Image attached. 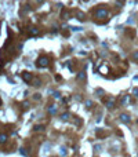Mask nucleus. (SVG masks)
<instances>
[{"mask_svg":"<svg viewBox=\"0 0 138 157\" xmlns=\"http://www.w3.org/2000/svg\"><path fill=\"white\" fill-rule=\"evenodd\" d=\"M106 15H108V10L105 8H98L95 11V18H105Z\"/></svg>","mask_w":138,"mask_h":157,"instance_id":"1","label":"nucleus"},{"mask_svg":"<svg viewBox=\"0 0 138 157\" xmlns=\"http://www.w3.org/2000/svg\"><path fill=\"white\" fill-rule=\"evenodd\" d=\"M126 35H129L130 37H134V36H135V32H134L133 29H127L126 30Z\"/></svg>","mask_w":138,"mask_h":157,"instance_id":"5","label":"nucleus"},{"mask_svg":"<svg viewBox=\"0 0 138 157\" xmlns=\"http://www.w3.org/2000/svg\"><path fill=\"white\" fill-rule=\"evenodd\" d=\"M137 98H138V95H137Z\"/></svg>","mask_w":138,"mask_h":157,"instance_id":"14","label":"nucleus"},{"mask_svg":"<svg viewBox=\"0 0 138 157\" xmlns=\"http://www.w3.org/2000/svg\"><path fill=\"white\" fill-rule=\"evenodd\" d=\"M22 78H23V81H26V83H29V81H32L33 76H32L31 73H28V72H23V73H22Z\"/></svg>","mask_w":138,"mask_h":157,"instance_id":"3","label":"nucleus"},{"mask_svg":"<svg viewBox=\"0 0 138 157\" xmlns=\"http://www.w3.org/2000/svg\"><path fill=\"white\" fill-rule=\"evenodd\" d=\"M48 58L47 57H42V58H39L37 59V66H40V68H46L47 65H48Z\"/></svg>","mask_w":138,"mask_h":157,"instance_id":"2","label":"nucleus"},{"mask_svg":"<svg viewBox=\"0 0 138 157\" xmlns=\"http://www.w3.org/2000/svg\"><path fill=\"white\" fill-rule=\"evenodd\" d=\"M77 15H79V19H83V18H84V15H83L82 12H79V14H77Z\"/></svg>","mask_w":138,"mask_h":157,"instance_id":"12","label":"nucleus"},{"mask_svg":"<svg viewBox=\"0 0 138 157\" xmlns=\"http://www.w3.org/2000/svg\"><path fill=\"white\" fill-rule=\"evenodd\" d=\"M61 119H62V120H68V119H69V114H68V113L62 114V116H61Z\"/></svg>","mask_w":138,"mask_h":157,"instance_id":"8","label":"nucleus"},{"mask_svg":"<svg viewBox=\"0 0 138 157\" xmlns=\"http://www.w3.org/2000/svg\"><path fill=\"white\" fill-rule=\"evenodd\" d=\"M48 112H50V113H51V114H54V113H55V112H57V108H55V106H51V108L48 109Z\"/></svg>","mask_w":138,"mask_h":157,"instance_id":"7","label":"nucleus"},{"mask_svg":"<svg viewBox=\"0 0 138 157\" xmlns=\"http://www.w3.org/2000/svg\"><path fill=\"white\" fill-rule=\"evenodd\" d=\"M84 77H86L84 73H80V74H79V78H80V80H82V78H84Z\"/></svg>","mask_w":138,"mask_h":157,"instance_id":"13","label":"nucleus"},{"mask_svg":"<svg viewBox=\"0 0 138 157\" xmlns=\"http://www.w3.org/2000/svg\"><path fill=\"white\" fill-rule=\"evenodd\" d=\"M133 58L135 61H138V51H134V54H133Z\"/></svg>","mask_w":138,"mask_h":157,"instance_id":"9","label":"nucleus"},{"mask_svg":"<svg viewBox=\"0 0 138 157\" xmlns=\"http://www.w3.org/2000/svg\"><path fill=\"white\" fill-rule=\"evenodd\" d=\"M7 141V135L6 134H0V143H4Z\"/></svg>","mask_w":138,"mask_h":157,"instance_id":"6","label":"nucleus"},{"mask_svg":"<svg viewBox=\"0 0 138 157\" xmlns=\"http://www.w3.org/2000/svg\"><path fill=\"white\" fill-rule=\"evenodd\" d=\"M120 120H122L123 123H130L131 119H130L129 114H122V116H120Z\"/></svg>","mask_w":138,"mask_h":157,"instance_id":"4","label":"nucleus"},{"mask_svg":"<svg viewBox=\"0 0 138 157\" xmlns=\"http://www.w3.org/2000/svg\"><path fill=\"white\" fill-rule=\"evenodd\" d=\"M35 129H36V131H43V125H36Z\"/></svg>","mask_w":138,"mask_h":157,"instance_id":"10","label":"nucleus"},{"mask_svg":"<svg viewBox=\"0 0 138 157\" xmlns=\"http://www.w3.org/2000/svg\"><path fill=\"white\" fill-rule=\"evenodd\" d=\"M65 154H66V149L62 148V149H61V156H65Z\"/></svg>","mask_w":138,"mask_h":157,"instance_id":"11","label":"nucleus"}]
</instances>
